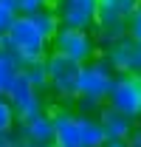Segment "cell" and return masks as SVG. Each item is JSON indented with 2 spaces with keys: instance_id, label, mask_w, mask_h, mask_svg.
I'll list each match as a JSON object with an SVG mask.
<instances>
[{
  "instance_id": "cell-1",
  "label": "cell",
  "mask_w": 141,
  "mask_h": 147,
  "mask_svg": "<svg viewBox=\"0 0 141 147\" xmlns=\"http://www.w3.org/2000/svg\"><path fill=\"white\" fill-rule=\"evenodd\" d=\"M0 48H3V51H9V54L14 57V62H17L20 68H26V65L42 62V59L48 57L51 42H48V40L34 28L31 17L17 14V17L11 20V26H9L6 37L0 40Z\"/></svg>"
},
{
  "instance_id": "cell-2",
  "label": "cell",
  "mask_w": 141,
  "mask_h": 147,
  "mask_svg": "<svg viewBox=\"0 0 141 147\" xmlns=\"http://www.w3.org/2000/svg\"><path fill=\"white\" fill-rule=\"evenodd\" d=\"M54 147H99L105 130L96 116H82L70 110H54Z\"/></svg>"
},
{
  "instance_id": "cell-3",
  "label": "cell",
  "mask_w": 141,
  "mask_h": 147,
  "mask_svg": "<svg viewBox=\"0 0 141 147\" xmlns=\"http://www.w3.org/2000/svg\"><path fill=\"white\" fill-rule=\"evenodd\" d=\"M138 6L141 0H99V11H96V23H93L96 45L107 48L110 42L127 37V23Z\"/></svg>"
},
{
  "instance_id": "cell-4",
  "label": "cell",
  "mask_w": 141,
  "mask_h": 147,
  "mask_svg": "<svg viewBox=\"0 0 141 147\" xmlns=\"http://www.w3.org/2000/svg\"><path fill=\"white\" fill-rule=\"evenodd\" d=\"M116 79V71L110 68V62L105 59V54L88 59L79 68V82H76V99H88L93 105H105L110 85Z\"/></svg>"
},
{
  "instance_id": "cell-5",
  "label": "cell",
  "mask_w": 141,
  "mask_h": 147,
  "mask_svg": "<svg viewBox=\"0 0 141 147\" xmlns=\"http://www.w3.org/2000/svg\"><path fill=\"white\" fill-rule=\"evenodd\" d=\"M79 62H73L68 57L51 54L45 57V74H48V91L56 96V99H62V102H73L76 99V82H79Z\"/></svg>"
},
{
  "instance_id": "cell-6",
  "label": "cell",
  "mask_w": 141,
  "mask_h": 147,
  "mask_svg": "<svg viewBox=\"0 0 141 147\" xmlns=\"http://www.w3.org/2000/svg\"><path fill=\"white\" fill-rule=\"evenodd\" d=\"M3 96L9 99V105L14 110L17 122H28V119H34L40 113H45V99H42V93L31 88V82L26 79L23 68L14 74V79L9 82V88H6Z\"/></svg>"
},
{
  "instance_id": "cell-7",
  "label": "cell",
  "mask_w": 141,
  "mask_h": 147,
  "mask_svg": "<svg viewBox=\"0 0 141 147\" xmlns=\"http://www.w3.org/2000/svg\"><path fill=\"white\" fill-rule=\"evenodd\" d=\"M51 45H54L56 54L68 57V59L79 62V65H85L88 59H93L96 51H99V45L93 40V31H88V28H70V26H59V31L51 40Z\"/></svg>"
},
{
  "instance_id": "cell-8",
  "label": "cell",
  "mask_w": 141,
  "mask_h": 147,
  "mask_svg": "<svg viewBox=\"0 0 141 147\" xmlns=\"http://www.w3.org/2000/svg\"><path fill=\"white\" fill-rule=\"evenodd\" d=\"M105 105L124 113V116H130V119H138V113H141V79L130 76V74H116Z\"/></svg>"
},
{
  "instance_id": "cell-9",
  "label": "cell",
  "mask_w": 141,
  "mask_h": 147,
  "mask_svg": "<svg viewBox=\"0 0 141 147\" xmlns=\"http://www.w3.org/2000/svg\"><path fill=\"white\" fill-rule=\"evenodd\" d=\"M105 59L116 74H130V76H141V40H133L127 34L116 42H110L105 48Z\"/></svg>"
},
{
  "instance_id": "cell-10",
  "label": "cell",
  "mask_w": 141,
  "mask_h": 147,
  "mask_svg": "<svg viewBox=\"0 0 141 147\" xmlns=\"http://www.w3.org/2000/svg\"><path fill=\"white\" fill-rule=\"evenodd\" d=\"M54 11L62 26L70 28H93L96 23V11H99V0H56Z\"/></svg>"
},
{
  "instance_id": "cell-11",
  "label": "cell",
  "mask_w": 141,
  "mask_h": 147,
  "mask_svg": "<svg viewBox=\"0 0 141 147\" xmlns=\"http://www.w3.org/2000/svg\"><path fill=\"white\" fill-rule=\"evenodd\" d=\"M20 139L34 147H54V122L51 113H40L28 122H20Z\"/></svg>"
},
{
  "instance_id": "cell-12",
  "label": "cell",
  "mask_w": 141,
  "mask_h": 147,
  "mask_svg": "<svg viewBox=\"0 0 141 147\" xmlns=\"http://www.w3.org/2000/svg\"><path fill=\"white\" fill-rule=\"evenodd\" d=\"M96 119H99V125H102L107 139H127L130 130L136 127V119H130V116H124L119 110L107 108V105H102V110L96 113Z\"/></svg>"
},
{
  "instance_id": "cell-13",
  "label": "cell",
  "mask_w": 141,
  "mask_h": 147,
  "mask_svg": "<svg viewBox=\"0 0 141 147\" xmlns=\"http://www.w3.org/2000/svg\"><path fill=\"white\" fill-rule=\"evenodd\" d=\"M31 17V23H34V28L40 31V34L45 37L48 42L54 40V34L59 31V17H56V11H54V6H42V9H37L34 14H28Z\"/></svg>"
},
{
  "instance_id": "cell-14",
  "label": "cell",
  "mask_w": 141,
  "mask_h": 147,
  "mask_svg": "<svg viewBox=\"0 0 141 147\" xmlns=\"http://www.w3.org/2000/svg\"><path fill=\"white\" fill-rule=\"evenodd\" d=\"M20 71V65L14 62V57L9 54V51H3L0 48V96L6 93V88H9V82L14 79V74Z\"/></svg>"
},
{
  "instance_id": "cell-15",
  "label": "cell",
  "mask_w": 141,
  "mask_h": 147,
  "mask_svg": "<svg viewBox=\"0 0 141 147\" xmlns=\"http://www.w3.org/2000/svg\"><path fill=\"white\" fill-rule=\"evenodd\" d=\"M26 79L31 82L34 91H48V74H45V59L42 62H34V65H26L23 68Z\"/></svg>"
},
{
  "instance_id": "cell-16",
  "label": "cell",
  "mask_w": 141,
  "mask_h": 147,
  "mask_svg": "<svg viewBox=\"0 0 141 147\" xmlns=\"http://www.w3.org/2000/svg\"><path fill=\"white\" fill-rule=\"evenodd\" d=\"M14 127H17V116H14V110H11V105H9V99L0 96V133L14 130Z\"/></svg>"
},
{
  "instance_id": "cell-17",
  "label": "cell",
  "mask_w": 141,
  "mask_h": 147,
  "mask_svg": "<svg viewBox=\"0 0 141 147\" xmlns=\"http://www.w3.org/2000/svg\"><path fill=\"white\" fill-rule=\"evenodd\" d=\"M56 0H17V14H34L37 9H42V6H54Z\"/></svg>"
},
{
  "instance_id": "cell-18",
  "label": "cell",
  "mask_w": 141,
  "mask_h": 147,
  "mask_svg": "<svg viewBox=\"0 0 141 147\" xmlns=\"http://www.w3.org/2000/svg\"><path fill=\"white\" fill-rule=\"evenodd\" d=\"M127 34L133 37V40H141V6L136 9V14L130 17V23H127Z\"/></svg>"
},
{
  "instance_id": "cell-19",
  "label": "cell",
  "mask_w": 141,
  "mask_h": 147,
  "mask_svg": "<svg viewBox=\"0 0 141 147\" xmlns=\"http://www.w3.org/2000/svg\"><path fill=\"white\" fill-rule=\"evenodd\" d=\"M17 17V14H11V11H6V9H0V40L6 37V31H9V26H11V20Z\"/></svg>"
},
{
  "instance_id": "cell-20",
  "label": "cell",
  "mask_w": 141,
  "mask_h": 147,
  "mask_svg": "<svg viewBox=\"0 0 141 147\" xmlns=\"http://www.w3.org/2000/svg\"><path fill=\"white\" fill-rule=\"evenodd\" d=\"M124 142H127V147H141V127H133Z\"/></svg>"
},
{
  "instance_id": "cell-21",
  "label": "cell",
  "mask_w": 141,
  "mask_h": 147,
  "mask_svg": "<svg viewBox=\"0 0 141 147\" xmlns=\"http://www.w3.org/2000/svg\"><path fill=\"white\" fill-rule=\"evenodd\" d=\"M99 147H127V142H124V139H107L105 136V142H102Z\"/></svg>"
},
{
  "instance_id": "cell-22",
  "label": "cell",
  "mask_w": 141,
  "mask_h": 147,
  "mask_svg": "<svg viewBox=\"0 0 141 147\" xmlns=\"http://www.w3.org/2000/svg\"><path fill=\"white\" fill-rule=\"evenodd\" d=\"M0 9H6V11L17 14V0H0Z\"/></svg>"
},
{
  "instance_id": "cell-23",
  "label": "cell",
  "mask_w": 141,
  "mask_h": 147,
  "mask_svg": "<svg viewBox=\"0 0 141 147\" xmlns=\"http://www.w3.org/2000/svg\"><path fill=\"white\" fill-rule=\"evenodd\" d=\"M3 147H34V144H28V142L20 139V142H14V144H3Z\"/></svg>"
},
{
  "instance_id": "cell-24",
  "label": "cell",
  "mask_w": 141,
  "mask_h": 147,
  "mask_svg": "<svg viewBox=\"0 0 141 147\" xmlns=\"http://www.w3.org/2000/svg\"><path fill=\"white\" fill-rule=\"evenodd\" d=\"M138 127H141V113H138Z\"/></svg>"
}]
</instances>
